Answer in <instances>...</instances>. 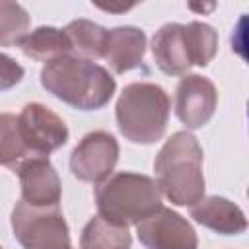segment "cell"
I'll return each mask as SVG.
<instances>
[{
	"label": "cell",
	"instance_id": "9",
	"mask_svg": "<svg viewBox=\"0 0 249 249\" xmlns=\"http://www.w3.org/2000/svg\"><path fill=\"white\" fill-rule=\"evenodd\" d=\"M140 243L146 249H196V233L191 224L169 208H160L136 226Z\"/></svg>",
	"mask_w": 249,
	"mask_h": 249
},
{
	"label": "cell",
	"instance_id": "2",
	"mask_svg": "<svg viewBox=\"0 0 249 249\" xmlns=\"http://www.w3.org/2000/svg\"><path fill=\"white\" fill-rule=\"evenodd\" d=\"M41 84L49 93L82 111L103 107L115 91V80L103 66L76 54L47 62L41 70Z\"/></svg>",
	"mask_w": 249,
	"mask_h": 249
},
{
	"label": "cell",
	"instance_id": "5",
	"mask_svg": "<svg viewBox=\"0 0 249 249\" xmlns=\"http://www.w3.org/2000/svg\"><path fill=\"white\" fill-rule=\"evenodd\" d=\"M218 49L216 31L202 21L165 23L152 39V54L158 68L169 76L185 74L191 66H206Z\"/></svg>",
	"mask_w": 249,
	"mask_h": 249
},
{
	"label": "cell",
	"instance_id": "11",
	"mask_svg": "<svg viewBox=\"0 0 249 249\" xmlns=\"http://www.w3.org/2000/svg\"><path fill=\"white\" fill-rule=\"evenodd\" d=\"M21 185V200L37 208H58L60 179L45 156L29 158L16 169Z\"/></svg>",
	"mask_w": 249,
	"mask_h": 249
},
{
	"label": "cell",
	"instance_id": "14",
	"mask_svg": "<svg viewBox=\"0 0 249 249\" xmlns=\"http://www.w3.org/2000/svg\"><path fill=\"white\" fill-rule=\"evenodd\" d=\"M18 45L25 56L35 60L51 62L62 54H72V45L64 29L56 27H37L33 33L25 35Z\"/></svg>",
	"mask_w": 249,
	"mask_h": 249
},
{
	"label": "cell",
	"instance_id": "22",
	"mask_svg": "<svg viewBox=\"0 0 249 249\" xmlns=\"http://www.w3.org/2000/svg\"><path fill=\"white\" fill-rule=\"evenodd\" d=\"M247 196H249V189H247Z\"/></svg>",
	"mask_w": 249,
	"mask_h": 249
},
{
	"label": "cell",
	"instance_id": "6",
	"mask_svg": "<svg viewBox=\"0 0 249 249\" xmlns=\"http://www.w3.org/2000/svg\"><path fill=\"white\" fill-rule=\"evenodd\" d=\"M169 117L167 93L148 82H136L123 89L117 101V123L124 138L136 144H152L165 132Z\"/></svg>",
	"mask_w": 249,
	"mask_h": 249
},
{
	"label": "cell",
	"instance_id": "12",
	"mask_svg": "<svg viewBox=\"0 0 249 249\" xmlns=\"http://www.w3.org/2000/svg\"><path fill=\"white\" fill-rule=\"evenodd\" d=\"M146 51V35L142 29L124 25L115 27L107 33L103 58L109 62L111 70L123 74L126 70L136 68L142 62Z\"/></svg>",
	"mask_w": 249,
	"mask_h": 249
},
{
	"label": "cell",
	"instance_id": "13",
	"mask_svg": "<svg viewBox=\"0 0 249 249\" xmlns=\"http://www.w3.org/2000/svg\"><path fill=\"white\" fill-rule=\"evenodd\" d=\"M191 216L200 224L224 235L241 233L247 228V218L237 204L224 196H206L191 208Z\"/></svg>",
	"mask_w": 249,
	"mask_h": 249
},
{
	"label": "cell",
	"instance_id": "20",
	"mask_svg": "<svg viewBox=\"0 0 249 249\" xmlns=\"http://www.w3.org/2000/svg\"><path fill=\"white\" fill-rule=\"evenodd\" d=\"M247 119H249V103H247Z\"/></svg>",
	"mask_w": 249,
	"mask_h": 249
},
{
	"label": "cell",
	"instance_id": "1",
	"mask_svg": "<svg viewBox=\"0 0 249 249\" xmlns=\"http://www.w3.org/2000/svg\"><path fill=\"white\" fill-rule=\"evenodd\" d=\"M0 160L12 169H18L29 158L49 156L68 140L64 121L41 103H27L18 117L4 113L0 117Z\"/></svg>",
	"mask_w": 249,
	"mask_h": 249
},
{
	"label": "cell",
	"instance_id": "8",
	"mask_svg": "<svg viewBox=\"0 0 249 249\" xmlns=\"http://www.w3.org/2000/svg\"><path fill=\"white\" fill-rule=\"evenodd\" d=\"M119 160L117 140L103 130L86 134L70 156V169L80 181L103 183Z\"/></svg>",
	"mask_w": 249,
	"mask_h": 249
},
{
	"label": "cell",
	"instance_id": "15",
	"mask_svg": "<svg viewBox=\"0 0 249 249\" xmlns=\"http://www.w3.org/2000/svg\"><path fill=\"white\" fill-rule=\"evenodd\" d=\"M130 233L123 226H115L101 216H93L80 237L82 249H130Z\"/></svg>",
	"mask_w": 249,
	"mask_h": 249
},
{
	"label": "cell",
	"instance_id": "21",
	"mask_svg": "<svg viewBox=\"0 0 249 249\" xmlns=\"http://www.w3.org/2000/svg\"><path fill=\"white\" fill-rule=\"evenodd\" d=\"M60 249H72V247H70V245H68V247H60Z\"/></svg>",
	"mask_w": 249,
	"mask_h": 249
},
{
	"label": "cell",
	"instance_id": "19",
	"mask_svg": "<svg viewBox=\"0 0 249 249\" xmlns=\"http://www.w3.org/2000/svg\"><path fill=\"white\" fill-rule=\"evenodd\" d=\"M23 70L19 64H16L10 56H2V88H10L12 84L19 82Z\"/></svg>",
	"mask_w": 249,
	"mask_h": 249
},
{
	"label": "cell",
	"instance_id": "10",
	"mask_svg": "<svg viewBox=\"0 0 249 249\" xmlns=\"http://www.w3.org/2000/svg\"><path fill=\"white\" fill-rule=\"evenodd\" d=\"M216 103L218 93L208 78L189 74L179 82L175 95V113L187 128L204 126L214 115Z\"/></svg>",
	"mask_w": 249,
	"mask_h": 249
},
{
	"label": "cell",
	"instance_id": "3",
	"mask_svg": "<svg viewBox=\"0 0 249 249\" xmlns=\"http://www.w3.org/2000/svg\"><path fill=\"white\" fill-rule=\"evenodd\" d=\"M160 191L177 206H195L204 196L202 148L187 132H175L165 140L154 161Z\"/></svg>",
	"mask_w": 249,
	"mask_h": 249
},
{
	"label": "cell",
	"instance_id": "4",
	"mask_svg": "<svg viewBox=\"0 0 249 249\" xmlns=\"http://www.w3.org/2000/svg\"><path fill=\"white\" fill-rule=\"evenodd\" d=\"M95 202L101 218L126 228L156 214L161 208V195L148 175L121 171L95 187Z\"/></svg>",
	"mask_w": 249,
	"mask_h": 249
},
{
	"label": "cell",
	"instance_id": "7",
	"mask_svg": "<svg viewBox=\"0 0 249 249\" xmlns=\"http://www.w3.org/2000/svg\"><path fill=\"white\" fill-rule=\"evenodd\" d=\"M12 228L23 249H60L70 245L68 226L58 208H37L21 200L12 212Z\"/></svg>",
	"mask_w": 249,
	"mask_h": 249
},
{
	"label": "cell",
	"instance_id": "16",
	"mask_svg": "<svg viewBox=\"0 0 249 249\" xmlns=\"http://www.w3.org/2000/svg\"><path fill=\"white\" fill-rule=\"evenodd\" d=\"M64 33L72 45V53L82 54L84 58H103L107 29L89 21V19H74L64 27Z\"/></svg>",
	"mask_w": 249,
	"mask_h": 249
},
{
	"label": "cell",
	"instance_id": "18",
	"mask_svg": "<svg viewBox=\"0 0 249 249\" xmlns=\"http://www.w3.org/2000/svg\"><path fill=\"white\" fill-rule=\"evenodd\" d=\"M231 51L249 64V14H243L233 27Z\"/></svg>",
	"mask_w": 249,
	"mask_h": 249
},
{
	"label": "cell",
	"instance_id": "17",
	"mask_svg": "<svg viewBox=\"0 0 249 249\" xmlns=\"http://www.w3.org/2000/svg\"><path fill=\"white\" fill-rule=\"evenodd\" d=\"M29 18L25 14V10L19 4L14 2H0V41L4 47H8L10 43H19L25 35Z\"/></svg>",
	"mask_w": 249,
	"mask_h": 249
}]
</instances>
